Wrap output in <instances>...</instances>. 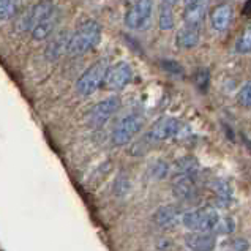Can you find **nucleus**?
I'll return each instance as SVG.
<instances>
[{"instance_id":"18","label":"nucleus","mask_w":251,"mask_h":251,"mask_svg":"<svg viewBox=\"0 0 251 251\" xmlns=\"http://www.w3.org/2000/svg\"><path fill=\"white\" fill-rule=\"evenodd\" d=\"M177 168V176H190V177H196L198 171H199V164L195 156L186 155L183 158H180L176 164Z\"/></svg>"},{"instance_id":"8","label":"nucleus","mask_w":251,"mask_h":251,"mask_svg":"<svg viewBox=\"0 0 251 251\" xmlns=\"http://www.w3.org/2000/svg\"><path fill=\"white\" fill-rule=\"evenodd\" d=\"M120 107V100L119 97H107L103 101L97 103L89 112V126L92 128H101L107 120H109L114 114L119 111Z\"/></svg>"},{"instance_id":"20","label":"nucleus","mask_w":251,"mask_h":251,"mask_svg":"<svg viewBox=\"0 0 251 251\" xmlns=\"http://www.w3.org/2000/svg\"><path fill=\"white\" fill-rule=\"evenodd\" d=\"M172 2H163L160 5V28L161 30H171L174 27V11H172Z\"/></svg>"},{"instance_id":"12","label":"nucleus","mask_w":251,"mask_h":251,"mask_svg":"<svg viewBox=\"0 0 251 251\" xmlns=\"http://www.w3.org/2000/svg\"><path fill=\"white\" fill-rule=\"evenodd\" d=\"M185 245L190 251H213L217 237L213 232H190L185 235Z\"/></svg>"},{"instance_id":"19","label":"nucleus","mask_w":251,"mask_h":251,"mask_svg":"<svg viewBox=\"0 0 251 251\" xmlns=\"http://www.w3.org/2000/svg\"><path fill=\"white\" fill-rule=\"evenodd\" d=\"M68 43L70 38H62V35L59 38L52 40L46 48V59L57 60L63 52H68Z\"/></svg>"},{"instance_id":"29","label":"nucleus","mask_w":251,"mask_h":251,"mask_svg":"<svg viewBox=\"0 0 251 251\" xmlns=\"http://www.w3.org/2000/svg\"><path fill=\"white\" fill-rule=\"evenodd\" d=\"M242 11H243V14H245V16H251V0H248V2L243 3Z\"/></svg>"},{"instance_id":"13","label":"nucleus","mask_w":251,"mask_h":251,"mask_svg":"<svg viewBox=\"0 0 251 251\" xmlns=\"http://www.w3.org/2000/svg\"><path fill=\"white\" fill-rule=\"evenodd\" d=\"M234 10L229 3H218L210 13V25L213 30L225 32L232 24Z\"/></svg>"},{"instance_id":"26","label":"nucleus","mask_w":251,"mask_h":251,"mask_svg":"<svg viewBox=\"0 0 251 251\" xmlns=\"http://www.w3.org/2000/svg\"><path fill=\"white\" fill-rule=\"evenodd\" d=\"M161 68H163L164 71H168V73L172 75V76H182V75L185 73L183 67H182L177 60L164 59V60H161Z\"/></svg>"},{"instance_id":"21","label":"nucleus","mask_w":251,"mask_h":251,"mask_svg":"<svg viewBox=\"0 0 251 251\" xmlns=\"http://www.w3.org/2000/svg\"><path fill=\"white\" fill-rule=\"evenodd\" d=\"M235 51L239 54H250L251 52V24H248L242 30L240 37L235 43Z\"/></svg>"},{"instance_id":"9","label":"nucleus","mask_w":251,"mask_h":251,"mask_svg":"<svg viewBox=\"0 0 251 251\" xmlns=\"http://www.w3.org/2000/svg\"><path fill=\"white\" fill-rule=\"evenodd\" d=\"M55 13V8L52 3L49 2H40L37 5H33L30 10H28L23 18L19 21V30H33L35 27H37L41 21H45L46 18L52 16Z\"/></svg>"},{"instance_id":"28","label":"nucleus","mask_w":251,"mask_h":251,"mask_svg":"<svg viewBox=\"0 0 251 251\" xmlns=\"http://www.w3.org/2000/svg\"><path fill=\"white\" fill-rule=\"evenodd\" d=\"M227 251H247L248 250V242L245 239H232L226 243Z\"/></svg>"},{"instance_id":"27","label":"nucleus","mask_w":251,"mask_h":251,"mask_svg":"<svg viewBox=\"0 0 251 251\" xmlns=\"http://www.w3.org/2000/svg\"><path fill=\"white\" fill-rule=\"evenodd\" d=\"M169 172V166L166 164V161H156L152 168V176L155 178H164Z\"/></svg>"},{"instance_id":"17","label":"nucleus","mask_w":251,"mask_h":251,"mask_svg":"<svg viewBox=\"0 0 251 251\" xmlns=\"http://www.w3.org/2000/svg\"><path fill=\"white\" fill-rule=\"evenodd\" d=\"M210 186H212V191L215 193V196H217V202L220 205L226 207L231 202L232 190H231V186H229V183H226L225 180H213Z\"/></svg>"},{"instance_id":"10","label":"nucleus","mask_w":251,"mask_h":251,"mask_svg":"<svg viewBox=\"0 0 251 251\" xmlns=\"http://www.w3.org/2000/svg\"><path fill=\"white\" fill-rule=\"evenodd\" d=\"M172 193L174 196L185 202H193L199 196L198 185H196V177L190 176H177L172 182Z\"/></svg>"},{"instance_id":"14","label":"nucleus","mask_w":251,"mask_h":251,"mask_svg":"<svg viewBox=\"0 0 251 251\" xmlns=\"http://www.w3.org/2000/svg\"><path fill=\"white\" fill-rule=\"evenodd\" d=\"M207 3L205 2H188L183 10V23L186 27H193L201 30L205 19Z\"/></svg>"},{"instance_id":"5","label":"nucleus","mask_w":251,"mask_h":251,"mask_svg":"<svg viewBox=\"0 0 251 251\" xmlns=\"http://www.w3.org/2000/svg\"><path fill=\"white\" fill-rule=\"evenodd\" d=\"M153 2L141 0V2H130L125 13V25L131 30H146L152 24Z\"/></svg>"},{"instance_id":"23","label":"nucleus","mask_w":251,"mask_h":251,"mask_svg":"<svg viewBox=\"0 0 251 251\" xmlns=\"http://www.w3.org/2000/svg\"><path fill=\"white\" fill-rule=\"evenodd\" d=\"M18 2H11V0H2L0 2V19L6 21V19H11L14 14L18 13Z\"/></svg>"},{"instance_id":"7","label":"nucleus","mask_w":251,"mask_h":251,"mask_svg":"<svg viewBox=\"0 0 251 251\" xmlns=\"http://www.w3.org/2000/svg\"><path fill=\"white\" fill-rule=\"evenodd\" d=\"M131 79H133V70L130 67V63L120 60L107 70L103 87L106 90H122L131 82Z\"/></svg>"},{"instance_id":"6","label":"nucleus","mask_w":251,"mask_h":251,"mask_svg":"<svg viewBox=\"0 0 251 251\" xmlns=\"http://www.w3.org/2000/svg\"><path fill=\"white\" fill-rule=\"evenodd\" d=\"M183 125L180 120L174 117H161L150 126L149 133L144 138L149 141V144H156V142H163L168 139H174L182 133Z\"/></svg>"},{"instance_id":"11","label":"nucleus","mask_w":251,"mask_h":251,"mask_svg":"<svg viewBox=\"0 0 251 251\" xmlns=\"http://www.w3.org/2000/svg\"><path fill=\"white\" fill-rule=\"evenodd\" d=\"M183 212L178 205L176 204H168L160 207L158 210L153 213V221L156 226L160 227H172L178 223H182L183 220Z\"/></svg>"},{"instance_id":"4","label":"nucleus","mask_w":251,"mask_h":251,"mask_svg":"<svg viewBox=\"0 0 251 251\" xmlns=\"http://www.w3.org/2000/svg\"><path fill=\"white\" fill-rule=\"evenodd\" d=\"M146 125V119L142 114H128L116 125L112 131V144L116 147H124L134 139L136 134H139Z\"/></svg>"},{"instance_id":"24","label":"nucleus","mask_w":251,"mask_h":251,"mask_svg":"<svg viewBox=\"0 0 251 251\" xmlns=\"http://www.w3.org/2000/svg\"><path fill=\"white\" fill-rule=\"evenodd\" d=\"M237 103L245 109H251V82L242 85V89L237 93Z\"/></svg>"},{"instance_id":"15","label":"nucleus","mask_w":251,"mask_h":251,"mask_svg":"<svg viewBox=\"0 0 251 251\" xmlns=\"http://www.w3.org/2000/svg\"><path fill=\"white\" fill-rule=\"evenodd\" d=\"M199 35H201V30H198V28L183 25L182 28H178V32H177L176 45H177V48L188 51V49H193V48L198 46Z\"/></svg>"},{"instance_id":"3","label":"nucleus","mask_w":251,"mask_h":251,"mask_svg":"<svg viewBox=\"0 0 251 251\" xmlns=\"http://www.w3.org/2000/svg\"><path fill=\"white\" fill-rule=\"evenodd\" d=\"M220 221L218 212L213 207H199V209L185 212L182 225L191 232H212Z\"/></svg>"},{"instance_id":"25","label":"nucleus","mask_w":251,"mask_h":251,"mask_svg":"<svg viewBox=\"0 0 251 251\" xmlns=\"http://www.w3.org/2000/svg\"><path fill=\"white\" fill-rule=\"evenodd\" d=\"M234 231H235V221L231 217L220 218L217 227H215V232H217V234H223V235L232 234Z\"/></svg>"},{"instance_id":"2","label":"nucleus","mask_w":251,"mask_h":251,"mask_svg":"<svg viewBox=\"0 0 251 251\" xmlns=\"http://www.w3.org/2000/svg\"><path fill=\"white\" fill-rule=\"evenodd\" d=\"M107 70H109V63H107L106 59H100L95 63H92L79 76V79L76 81L77 93L82 97H89L92 93H95L100 87H103Z\"/></svg>"},{"instance_id":"22","label":"nucleus","mask_w":251,"mask_h":251,"mask_svg":"<svg viewBox=\"0 0 251 251\" xmlns=\"http://www.w3.org/2000/svg\"><path fill=\"white\" fill-rule=\"evenodd\" d=\"M193 81H195V85L198 87L199 92L205 93L207 89H209V85H210V73H209V70H205V68L196 70L195 76H193Z\"/></svg>"},{"instance_id":"16","label":"nucleus","mask_w":251,"mask_h":251,"mask_svg":"<svg viewBox=\"0 0 251 251\" xmlns=\"http://www.w3.org/2000/svg\"><path fill=\"white\" fill-rule=\"evenodd\" d=\"M55 25H57V11L52 14V16H49L45 21H41V23L33 28V30L30 32L32 33V40L43 41V40L49 38L52 35Z\"/></svg>"},{"instance_id":"1","label":"nucleus","mask_w":251,"mask_h":251,"mask_svg":"<svg viewBox=\"0 0 251 251\" xmlns=\"http://www.w3.org/2000/svg\"><path fill=\"white\" fill-rule=\"evenodd\" d=\"M100 38H101V25L93 19L84 21L71 33L68 43V54L75 57L87 54L98 45Z\"/></svg>"}]
</instances>
